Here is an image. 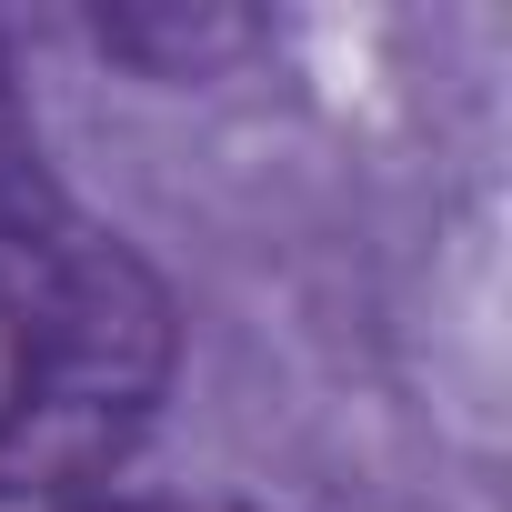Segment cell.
<instances>
[{
	"instance_id": "6da1fadb",
	"label": "cell",
	"mask_w": 512,
	"mask_h": 512,
	"mask_svg": "<svg viewBox=\"0 0 512 512\" xmlns=\"http://www.w3.org/2000/svg\"><path fill=\"white\" fill-rule=\"evenodd\" d=\"M111 231L121 221H101L61 181V161L41 141V111H31V81H21V51H11V21H0V332L21 312H41Z\"/></svg>"
},
{
	"instance_id": "7a4b0ae2",
	"label": "cell",
	"mask_w": 512,
	"mask_h": 512,
	"mask_svg": "<svg viewBox=\"0 0 512 512\" xmlns=\"http://www.w3.org/2000/svg\"><path fill=\"white\" fill-rule=\"evenodd\" d=\"M81 41L101 61H121L131 81L191 91V81H231L241 61H262L272 21L231 11V0H111V11H81Z\"/></svg>"
},
{
	"instance_id": "3957f363",
	"label": "cell",
	"mask_w": 512,
	"mask_h": 512,
	"mask_svg": "<svg viewBox=\"0 0 512 512\" xmlns=\"http://www.w3.org/2000/svg\"><path fill=\"white\" fill-rule=\"evenodd\" d=\"M61 512H262V502H241V492H131V482H111V492H81Z\"/></svg>"
}]
</instances>
